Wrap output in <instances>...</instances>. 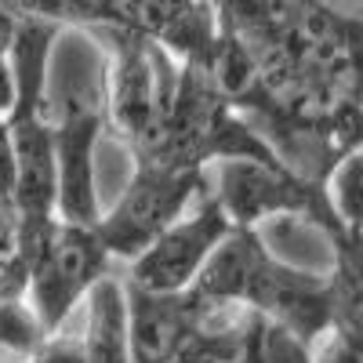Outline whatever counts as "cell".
<instances>
[{
  "mask_svg": "<svg viewBox=\"0 0 363 363\" xmlns=\"http://www.w3.org/2000/svg\"><path fill=\"white\" fill-rule=\"evenodd\" d=\"M313 363H363V352L349 342H342L338 335H323L313 345Z\"/></svg>",
  "mask_w": 363,
  "mask_h": 363,
  "instance_id": "5bb4252c",
  "label": "cell"
},
{
  "mask_svg": "<svg viewBox=\"0 0 363 363\" xmlns=\"http://www.w3.org/2000/svg\"><path fill=\"white\" fill-rule=\"evenodd\" d=\"M15 193V149H11V128L0 116V196Z\"/></svg>",
  "mask_w": 363,
  "mask_h": 363,
  "instance_id": "9a60e30c",
  "label": "cell"
},
{
  "mask_svg": "<svg viewBox=\"0 0 363 363\" xmlns=\"http://www.w3.org/2000/svg\"><path fill=\"white\" fill-rule=\"evenodd\" d=\"M44 116L58 160V222L95 229L102 218L95 186V142L109 124L106 113V51L95 37L66 29L55 44Z\"/></svg>",
  "mask_w": 363,
  "mask_h": 363,
  "instance_id": "6da1fadb",
  "label": "cell"
},
{
  "mask_svg": "<svg viewBox=\"0 0 363 363\" xmlns=\"http://www.w3.org/2000/svg\"><path fill=\"white\" fill-rule=\"evenodd\" d=\"M189 291L211 301L244 306L309 345L330 335L327 272L280 262L262 244L258 229H233Z\"/></svg>",
  "mask_w": 363,
  "mask_h": 363,
  "instance_id": "7a4b0ae2",
  "label": "cell"
},
{
  "mask_svg": "<svg viewBox=\"0 0 363 363\" xmlns=\"http://www.w3.org/2000/svg\"><path fill=\"white\" fill-rule=\"evenodd\" d=\"M15 109V69H11V58L0 55V116H11Z\"/></svg>",
  "mask_w": 363,
  "mask_h": 363,
  "instance_id": "2e32d148",
  "label": "cell"
},
{
  "mask_svg": "<svg viewBox=\"0 0 363 363\" xmlns=\"http://www.w3.org/2000/svg\"><path fill=\"white\" fill-rule=\"evenodd\" d=\"M330 247H335V269L327 272L330 335L363 352V236L342 233Z\"/></svg>",
  "mask_w": 363,
  "mask_h": 363,
  "instance_id": "ba28073f",
  "label": "cell"
},
{
  "mask_svg": "<svg viewBox=\"0 0 363 363\" xmlns=\"http://www.w3.org/2000/svg\"><path fill=\"white\" fill-rule=\"evenodd\" d=\"M87 33L106 37V113L113 135L131 149V157H142L167 120L178 62L128 29L99 26Z\"/></svg>",
  "mask_w": 363,
  "mask_h": 363,
  "instance_id": "3957f363",
  "label": "cell"
},
{
  "mask_svg": "<svg viewBox=\"0 0 363 363\" xmlns=\"http://www.w3.org/2000/svg\"><path fill=\"white\" fill-rule=\"evenodd\" d=\"M244 363H313V345L294 338L291 330L269 323V320H255L251 342H247V359Z\"/></svg>",
  "mask_w": 363,
  "mask_h": 363,
  "instance_id": "7c38bea8",
  "label": "cell"
},
{
  "mask_svg": "<svg viewBox=\"0 0 363 363\" xmlns=\"http://www.w3.org/2000/svg\"><path fill=\"white\" fill-rule=\"evenodd\" d=\"M29 363H91V359H87L84 338H77V335H51V338H44V345L33 352Z\"/></svg>",
  "mask_w": 363,
  "mask_h": 363,
  "instance_id": "4fadbf2b",
  "label": "cell"
},
{
  "mask_svg": "<svg viewBox=\"0 0 363 363\" xmlns=\"http://www.w3.org/2000/svg\"><path fill=\"white\" fill-rule=\"evenodd\" d=\"M229 233H233V222L207 193L196 203V211H189L182 222H174L135 262H128L124 280L153 294H182L196 284L207 258L222 247V240Z\"/></svg>",
  "mask_w": 363,
  "mask_h": 363,
  "instance_id": "52a82bcc",
  "label": "cell"
},
{
  "mask_svg": "<svg viewBox=\"0 0 363 363\" xmlns=\"http://www.w3.org/2000/svg\"><path fill=\"white\" fill-rule=\"evenodd\" d=\"M207 196L203 171H174L153 160H135V174L124 193L95 225L109 258L135 262L153 240H160L174 222L189 215V203Z\"/></svg>",
  "mask_w": 363,
  "mask_h": 363,
  "instance_id": "5b68a950",
  "label": "cell"
},
{
  "mask_svg": "<svg viewBox=\"0 0 363 363\" xmlns=\"http://www.w3.org/2000/svg\"><path fill=\"white\" fill-rule=\"evenodd\" d=\"M44 338H48V330L40 327L26 291L0 280V352L29 363L33 352L44 345Z\"/></svg>",
  "mask_w": 363,
  "mask_h": 363,
  "instance_id": "30bf717a",
  "label": "cell"
},
{
  "mask_svg": "<svg viewBox=\"0 0 363 363\" xmlns=\"http://www.w3.org/2000/svg\"><path fill=\"white\" fill-rule=\"evenodd\" d=\"M80 338L91 363H128V291L113 272L87 291V327Z\"/></svg>",
  "mask_w": 363,
  "mask_h": 363,
  "instance_id": "9c48e42d",
  "label": "cell"
},
{
  "mask_svg": "<svg viewBox=\"0 0 363 363\" xmlns=\"http://www.w3.org/2000/svg\"><path fill=\"white\" fill-rule=\"evenodd\" d=\"M215 167L218 174L211 200L225 211L233 229H258L269 218L294 215L309 218L320 233H327L330 244L345 233L335 207H330L323 182L301 178L284 164H262V160H222Z\"/></svg>",
  "mask_w": 363,
  "mask_h": 363,
  "instance_id": "277c9868",
  "label": "cell"
},
{
  "mask_svg": "<svg viewBox=\"0 0 363 363\" xmlns=\"http://www.w3.org/2000/svg\"><path fill=\"white\" fill-rule=\"evenodd\" d=\"M109 265L113 258L106 255L95 229L58 222L44 255L29 272V287H26V298L33 306L40 327L48 330V338L58 335V327L87 298V291L102 277H109Z\"/></svg>",
  "mask_w": 363,
  "mask_h": 363,
  "instance_id": "8992f818",
  "label": "cell"
},
{
  "mask_svg": "<svg viewBox=\"0 0 363 363\" xmlns=\"http://www.w3.org/2000/svg\"><path fill=\"white\" fill-rule=\"evenodd\" d=\"M330 207L345 233H363V145L342 157L327 182Z\"/></svg>",
  "mask_w": 363,
  "mask_h": 363,
  "instance_id": "8fae6325",
  "label": "cell"
}]
</instances>
